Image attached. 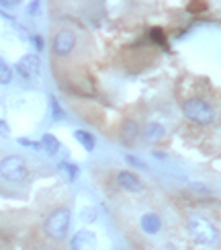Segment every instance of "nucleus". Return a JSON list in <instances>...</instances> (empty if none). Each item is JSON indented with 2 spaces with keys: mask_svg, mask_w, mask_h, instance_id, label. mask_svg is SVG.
<instances>
[{
  "mask_svg": "<svg viewBox=\"0 0 221 250\" xmlns=\"http://www.w3.org/2000/svg\"><path fill=\"white\" fill-rule=\"evenodd\" d=\"M0 176L8 183H23L29 176V168L23 158L19 156H6L0 160Z\"/></svg>",
  "mask_w": 221,
  "mask_h": 250,
  "instance_id": "1",
  "label": "nucleus"
},
{
  "mask_svg": "<svg viewBox=\"0 0 221 250\" xmlns=\"http://www.w3.org/2000/svg\"><path fill=\"white\" fill-rule=\"evenodd\" d=\"M188 230H191V234L203 244H215L217 236H219L215 226L203 215H191L188 217Z\"/></svg>",
  "mask_w": 221,
  "mask_h": 250,
  "instance_id": "2",
  "label": "nucleus"
},
{
  "mask_svg": "<svg viewBox=\"0 0 221 250\" xmlns=\"http://www.w3.org/2000/svg\"><path fill=\"white\" fill-rule=\"evenodd\" d=\"M184 115L191 119V121H197V123H203V125H209L213 121V107L209 103L201 101V99H191L184 103Z\"/></svg>",
  "mask_w": 221,
  "mask_h": 250,
  "instance_id": "3",
  "label": "nucleus"
},
{
  "mask_svg": "<svg viewBox=\"0 0 221 250\" xmlns=\"http://www.w3.org/2000/svg\"><path fill=\"white\" fill-rule=\"evenodd\" d=\"M68 228H70V211L68 209H56L45 220V232L49 238H54V240H61V238L68 234Z\"/></svg>",
  "mask_w": 221,
  "mask_h": 250,
  "instance_id": "4",
  "label": "nucleus"
},
{
  "mask_svg": "<svg viewBox=\"0 0 221 250\" xmlns=\"http://www.w3.org/2000/svg\"><path fill=\"white\" fill-rule=\"evenodd\" d=\"M76 47V33L70 29H61L54 39V51L58 56H68Z\"/></svg>",
  "mask_w": 221,
  "mask_h": 250,
  "instance_id": "5",
  "label": "nucleus"
},
{
  "mask_svg": "<svg viewBox=\"0 0 221 250\" xmlns=\"http://www.w3.org/2000/svg\"><path fill=\"white\" fill-rule=\"evenodd\" d=\"M15 72H17V74H20L23 78L37 76L39 74V60H37V56H25V58H20L17 64H15Z\"/></svg>",
  "mask_w": 221,
  "mask_h": 250,
  "instance_id": "6",
  "label": "nucleus"
},
{
  "mask_svg": "<svg viewBox=\"0 0 221 250\" xmlns=\"http://www.w3.org/2000/svg\"><path fill=\"white\" fill-rule=\"evenodd\" d=\"M117 183H119L121 189H125V191H131V193H140V191L143 189L141 181H140L138 176H135L131 170H127V172H119V176H117Z\"/></svg>",
  "mask_w": 221,
  "mask_h": 250,
  "instance_id": "7",
  "label": "nucleus"
},
{
  "mask_svg": "<svg viewBox=\"0 0 221 250\" xmlns=\"http://www.w3.org/2000/svg\"><path fill=\"white\" fill-rule=\"evenodd\" d=\"M94 246V234L88 230H82L72 238V250H90Z\"/></svg>",
  "mask_w": 221,
  "mask_h": 250,
  "instance_id": "8",
  "label": "nucleus"
},
{
  "mask_svg": "<svg viewBox=\"0 0 221 250\" xmlns=\"http://www.w3.org/2000/svg\"><path fill=\"white\" fill-rule=\"evenodd\" d=\"M141 228H143L145 234H158V232H160V228H162L160 215H156V213H145V215L141 217Z\"/></svg>",
  "mask_w": 221,
  "mask_h": 250,
  "instance_id": "9",
  "label": "nucleus"
},
{
  "mask_svg": "<svg viewBox=\"0 0 221 250\" xmlns=\"http://www.w3.org/2000/svg\"><path fill=\"white\" fill-rule=\"evenodd\" d=\"M143 133H145V140L158 142V140H162V138H164V127H162L160 123H147Z\"/></svg>",
  "mask_w": 221,
  "mask_h": 250,
  "instance_id": "10",
  "label": "nucleus"
},
{
  "mask_svg": "<svg viewBox=\"0 0 221 250\" xmlns=\"http://www.w3.org/2000/svg\"><path fill=\"white\" fill-rule=\"evenodd\" d=\"M138 133H140V127H138V123L135 121H125L123 123V127H121V138L125 142H133L135 138H138Z\"/></svg>",
  "mask_w": 221,
  "mask_h": 250,
  "instance_id": "11",
  "label": "nucleus"
},
{
  "mask_svg": "<svg viewBox=\"0 0 221 250\" xmlns=\"http://www.w3.org/2000/svg\"><path fill=\"white\" fill-rule=\"evenodd\" d=\"M39 146H41V148H43L49 156H54V154L60 150V142L56 140V135H51V133H45L43 138H41V144H39Z\"/></svg>",
  "mask_w": 221,
  "mask_h": 250,
  "instance_id": "12",
  "label": "nucleus"
},
{
  "mask_svg": "<svg viewBox=\"0 0 221 250\" xmlns=\"http://www.w3.org/2000/svg\"><path fill=\"white\" fill-rule=\"evenodd\" d=\"M74 138H76L88 152H92V150H94V146H97V140H94V135L88 133V131H82V129H80V131L74 133Z\"/></svg>",
  "mask_w": 221,
  "mask_h": 250,
  "instance_id": "13",
  "label": "nucleus"
},
{
  "mask_svg": "<svg viewBox=\"0 0 221 250\" xmlns=\"http://www.w3.org/2000/svg\"><path fill=\"white\" fill-rule=\"evenodd\" d=\"M10 80H13V70L0 60V82H2V84H8Z\"/></svg>",
  "mask_w": 221,
  "mask_h": 250,
  "instance_id": "14",
  "label": "nucleus"
},
{
  "mask_svg": "<svg viewBox=\"0 0 221 250\" xmlns=\"http://www.w3.org/2000/svg\"><path fill=\"white\" fill-rule=\"evenodd\" d=\"M60 170L61 172H66L68 174V179H76V174H78V168L74 164H68V162H61L60 164Z\"/></svg>",
  "mask_w": 221,
  "mask_h": 250,
  "instance_id": "15",
  "label": "nucleus"
},
{
  "mask_svg": "<svg viewBox=\"0 0 221 250\" xmlns=\"http://www.w3.org/2000/svg\"><path fill=\"white\" fill-rule=\"evenodd\" d=\"M152 39H154L156 45H166V35L160 29H152Z\"/></svg>",
  "mask_w": 221,
  "mask_h": 250,
  "instance_id": "16",
  "label": "nucleus"
},
{
  "mask_svg": "<svg viewBox=\"0 0 221 250\" xmlns=\"http://www.w3.org/2000/svg\"><path fill=\"white\" fill-rule=\"evenodd\" d=\"M51 111H54V119H64L66 117L64 111H61V107H60V103L56 99H51Z\"/></svg>",
  "mask_w": 221,
  "mask_h": 250,
  "instance_id": "17",
  "label": "nucleus"
},
{
  "mask_svg": "<svg viewBox=\"0 0 221 250\" xmlns=\"http://www.w3.org/2000/svg\"><path fill=\"white\" fill-rule=\"evenodd\" d=\"M82 217L86 222H94V220H97V209H86V211L82 213Z\"/></svg>",
  "mask_w": 221,
  "mask_h": 250,
  "instance_id": "18",
  "label": "nucleus"
},
{
  "mask_svg": "<svg viewBox=\"0 0 221 250\" xmlns=\"http://www.w3.org/2000/svg\"><path fill=\"white\" fill-rule=\"evenodd\" d=\"M19 144H20V146H27V148H35V150H39V148H41V146H39L37 142H29V140H25V138H20V140H19Z\"/></svg>",
  "mask_w": 221,
  "mask_h": 250,
  "instance_id": "19",
  "label": "nucleus"
},
{
  "mask_svg": "<svg viewBox=\"0 0 221 250\" xmlns=\"http://www.w3.org/2000/svg\"><path fill=\"white\" fill-rule=\"evenodd\" d=\"M127 162H129V164H133V166H138V168H145V164H143L141 160L135 158V156H127Z\"/></svg>",
  "mask_w": 221,
  "mask_h": 250,
  "instance_id": "20",
  "label": "nucleus"
},
{
  "mask_svg": "<svg viewBox=\"0 0 221 250\" xmlns=\"http://www.w3.org/2000/svg\"><path fill=\"white\" fill-rule=\"evenodd\" d=\"M0 135H8V127H6V123L0 119Z\"/></svg>",
  "mask_w": 221,
  "mask_h": 250,
  "instance_id": "21",
  "label": "nucleus"
},
{
  "mask_svg": "<svg viewBox=\"0 0 221 250\" xmlns=\"http://www.w3.org/2000/svg\"><path fill=\"white\" fill-rule=\"evenodd\" d=\"M37 6H39L37 2H33V4H29V15H31V13H37Z\"/></svg>",
  "mask_w": 221,
  "mask_h": 250,
  "instance_id": "22",
  "label": "nucleus"
},
{
  "mask_svg": "<svg viewBox=\"0 0 221 250\" xmlns=\"http://www.w3.org/2000/svg\"><path fill=\"white\" fill-rule=\"evenodd\" d=\"M33 41H35V45H37L39 49H41V47H43V41H41V37H35Z\"/></svg>",
  "mask_w": 221,
  "mask_h": 250,
  "instance_id": "23",
  "label": "nucleus"
},
{
  "mask_svg": "<svg viewBox=\"0 0 221 250\" xmlns=\"http://www.w3.org/2000/svg\"><path fill=\"white\" fill-rule=\"evenodd\" d=\"M0 6H6V8H13V6H17V2H0Z\"/></svg>",
  "mask_w": 221,
  "mask_h": 250,
  "instance_id": "24",
  "label": "nucleus"
}]
</instances>
